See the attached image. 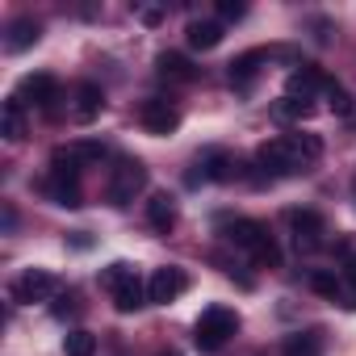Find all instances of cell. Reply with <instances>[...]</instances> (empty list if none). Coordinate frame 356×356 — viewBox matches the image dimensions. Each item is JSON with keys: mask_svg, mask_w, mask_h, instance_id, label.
<instances>
[{"mask_svg": "<svg viewBox=\"0 0 356 356\" xmlns=\"http://www.w3.org/2000/svg\"><path fill=\"white\" fill-rule=\"evenodd\" d=\"M101 105H105V92H101L97 84H80V88H76V101H72V118H76L80 126H88V122L101 118Z\"/></svg>", "mask_w": 356, "mask_h": 356, "instance_id": "ac0fdd59", "label": "cell"}, {"mask_svg": "<svg viewBox=\"0 0 356 356\" xmlns=\"http://www.w3.org/2000/svg\"><path fill=\"white\" fill-rule=\"evenodd\" d=\"M143 189H147V168H143V159L122 155V159H118V168L109 172V185H105L109 206H130Z\"/></svg>", "mask_w": 356, "mask_h": 356, "instance_id": "8992f818", "label": "cell"}, {"mask_svg": "<svg viewBox=\"0 0 356 356\" xmlns=\"http://www.w3.org/2000/svg\"><path fill=\"white\" fill-rule=\"evenodd\" d=\"M55 293H59V281H55V273H47V268H26V273L9 285V298H13L17 306L47 302V298H55Z\"/></svg>", "mask_w": 356, "mask_h": 356, "instance_id": "52a82bcc", "label": "cell"}, {"mask_svg": "<svg viewBox=\"0 0 356 356\" xmlns=\"http://www.w3.org/2000/svg\"><path fill=\"white\" fill-rule=\"evenodd\" d=\"M63 352L67 356H97V335L92 331H67L63 335Z\"/></svg>", "mask_w": 356, "mask_h": 356, "instance_id": "cb8c5ba5", "label": "cell"}, {"mask_svg": "<svg viewBox=\"0 0 356 356\" xmlns=\"http://www.w3.org/2000/svg\"><path fill=\"white\" fill-rule=\"evenodd\" d=\"M155 72H159L168 84H193V80H197V67H193L185 55H176V51H163V55L155 59Z\"/></svg>", "mask_w": 356, "mask_h": 356, "instance_id": "e0dca14e", "label": "cell"}, {"mask_svg": "<svg viewBox=\"0 0 356 356\" xmlns=\"http://www.w3.org/2000/svg\"><path fill=\"white\" fill-rule=\"evenodd\" d=\"M285 222H289V231H293V243L306 248V252H314V248L323 243V235H327V222H323L318 210H289Z\"/></svg>", "mask_w": 356, "mask_h": 356, "instance_id": "7c38bea8", "label": "cell"}, {"mask_svg": "<svg viewBox=\"0 0 356 356\" xmlns=\"http://www.w3.org/2000/svg\"><path fill=\"white\" fill-rule=\"evenodd\" d=\"M343 281H348V289H352V298H356V256L343 260Z\"/></svg>", "mask_w": 356, "mask_h": 356, "instance_id": "83f0119b", "label": "cell"}, {"mask_svg": "<svg viewBox=\"0 0 356 356\" xmlns=\"http://www.w3.org/2000/svg\"><path fill=\"white\" fill-rule=\"evenodd\" d=\"M189 289V273L185 268H176V264H168V268H155L151 277H147V302H155V306H168V302H176Z\"/></svg>", "mask_w": 356, "mask_h": 356, "instance_id": "ba28073f", "label": "cell"}, {"mask_svg": "<svg viewBox=\"0 0 356 356\" xmlns=\"http://www.w3.org/2000/svg\"><path fill=\"white\" fill-rule=\"evenodd\" d=\"M222 231H227V239L239 252H248V260L256 268H281V248H277V239H273V231L264 222H256V218H231V222H222Z\"/></svg>", "mask_w": 356, "mask_h": 356, "instance_id": "7a4b0ae2", "label": "cell"}, {"mask_svg": "<svg viewBox=\"0 0 356 356\" xmlns=\"http://www.w3.org/2000/svg\"><path fill=\"white\" fill-rule=\"evenodd\" d=\"M318 155H323V143L314 134H281V138H268V143L256 147V163L268 176H298Z\"/></svg>", "mask_w": 356, "mask_h": 356, "instance_id": "6da1fadb", "label": "cell"}, {"mask_svg": "<svg viewBox=\"0 0 356 356\" xmlns=\"http://www.w3.org/2000/svg\"><path fill=\"white\" fill-rule=\"evenodd\" d=\"M42 193L55 202V206H67V210H76V206H84V193H80V181H72V176H47L42 181Z\"/></svg>", "mask_w": 356, "mask_h": 356, "instance_id": "9a60e30c", "label": "cell"}, {"mask_svg": "<svg viewBox=\"0 0 356 356\" xmlns=\"http://www.w3.org/2000/svg\"><path fill=\"white\" fill-rule=\"evenodd\" d=\"M147 222L168 235V231L176 227V202H172L168 193H151V202H147Z\"/></svg>", "mask_w": 356, "mask_h": 356, "instance_id": "ffe728a7", "label": "cell"}, {"mask_svg": "<svg viewBox=\"0 0 356 356\" xmlns=\"http://www.w3.org/2000/svg\"><path fill=\"white\" fill-rule=\"evenodd\" d=\"M331 88H335V80L314 63H298L285 80V97H302V101H314L318 92H331Z\"/></svg>", "mask_w": 356, "mask_h": 356, "instance_id": "9c48e42d", "label": "cell"}, {"mask_svg": "<svg viewBox=\"0 0 356 356\" xmlns=\"http://www.w3.org/2000/svg\"><path fill=\"white\" fill-rule=\"evenodd\" d=\"M189 47L193 51H214L222 42V22H189Z\"/></svg>", "mask_w": 356, "mask_h": 356, "instance_id": "603a6c76", "label": "cell"}, {"mask_svg": "<svg viewBox=\"0 0 356 356\" xmlns=\"http://www.w3.org/2000/svg\"><path fill=\"white\" fill-rule=\"evenodd\" d=\"M243 13H248V5H235V0L218 5V22H243Z\"/></svg>", "mask_w": 356, "mask_h": 356, "instance_id": "4316f807", "label": "cell"}, {"mask_svg": "<svg viewBox=\"0 0 356 356\" xmlns=\"http://www.w3.org/2000/svg\"><path fill=\"white\" fill-rule=\"evenodd\" d=\"M306 285H310L318 298H327V302H343V306H348V298H343V277H335V273H327V268H314V273L306 277Z\"/></svg>", "mask_w": 356, "mask_h": 356, "instance_id": "7402d4cb", "label": "cell"}, {"mask_svg": "<svg viewBox=\"0 0 356 356\" xmlns=\"http://www.w3.org/2000/svg\"><path fill=\"white\" fill-rule=\"evenodd\" d=\"M101 285L109 289V298H113V306H118L122 314L147 306V285H143V277H138L130 264H109V268L101 273Z\"/></svg>", "mask_w": 356, "mask_h": 356, "instance_id": "277c9868", "label": "cell"}, {"mask_svg": "<svg viewBox=\"0 0 356 356\" xmlns=\"http://www.w3.org/2000/svg\"><path fill=\"white\" fill-rule=\"evenodd\" d=\"M327 101H331V109H335L339 118H348V113H352V97H348V92H343L339 84H335V88L327 92Z\"/></svg>", "mask_w": 356, "mask_h": 356, "instance_id": "484cf974", "label": "cell"}, {"mask_svg": "<svg viewBox=\"0 0 356 356\" xmlns=\"http://www.w3.org/2000/svg\"><path fill=\"white\" fill-rule=\"evenodd\" d=\"M138 122L147 134H176V126H181V109H176L168 97H151L138 105Z\"/></svg>", "mask_w": 356, "mask_h": 356, "instance_id": "30bf717a", "label": "cell"}, {"mask_svg": "<svg viewBox=\"0 0 356 356\" xmlns=\"http://www.w3.org/2000/svg\"><path fill=\"white\" fill-rule=\"evenodd\" d=\"M260 63H268V51H248V55H239V59H231L227 67V76H231V84L239 88V92H248L252 84H256V76H260Z\"/></svg>", "mask_w": 356, "mask_h": 356, "instance_id": "5bb4252c", "label": "cell"}, {"mask_svg": "<svg viewBox=\"0 0 356 356\" xmlns=\"http://www.w3.org/2000/svg\"><path fill=\"white\" fill-rule=\"evenodd\" d=\"M310 113H314V105L302 101V97H281L277 101V118H310Z\"/></svg>", "mask_w": 356, "mask_h": 356, "instance_id": "d4e9b609", "label": "cell"}, {"mask_svg": "<svg viewBox=\"0 0 356 356\" xmlns=\"http://www.w3.org/2000/svg\"><path fill=\"white\" fill-rule=\"evenodd\" d=\"M197 168H202V172L189 176L193 185H197V176H202V181H218V185H227V181H235V176H239V159H235L231 151H206V155L197 159Z\"/></svg>", "mask_w": 356, "mask_h": 356, "instance_id": "4fadbf2b", "label": "cell"}, {"mask_svg": "<svg viewBox=\"0 0 356 356\" xmlns=\"http://www.w3.org/2000/svg\"><path fill=\"white\" fill-rule=\"evenodd\" d=\"M235 331H239V314L231 306H206L202 318L193 323V343L197 352H218Z\"/></svg>", "mask_w": 356, "mask_h": 356, "instance_id": "3957f363", "label": "cell"}, {"mask_svg": "<svg viewBox=\"0 0 356 356\" xmlns=\"http://www.w3.org/2000/svg\"><path fill=\"white\" fill-rule=\"evenodd\" d=\"M26 109L30 105H38V109H55V101H59V80L51 76V72H34V76H26L22 84H17V92H13Z\"/></svg>", "mask_w": 356, "mask_h": 356, "instance_id": "8fae6325", "label": "cell"}, {"mask_svg": "<svg viewBox=\"0 0 356 356\" xmlns=\"http://www.w3.org/2000/svg\"><path fill=\"white\" fill-rule=\"evenodd\" d=\"M105 155H109L105 143H97V138H76V143L51 151V172H55V176H72V181H80V172L92 168V163H101Z\"/></svg>", "mask_w": 356, "mask_h": 356, "instance_id": "5b68a950", "label": "cell"}, {"mask_svg": "<svg viewBox=\"0 0 356 356\" xmlns=\"http://www.w3.org/2000/svg\"><path fill=\"white\" fill-rule=\"evenodd\" d=\"M281 356H323V331H293V335H285Z\"/></svg>", "mask_w": 356, "mask_h": 356, "instance_id": "44dd1931", "label": "cell"}, {"mask_svg": "<svg viewBox=\"0 0 356 356\" xmlns=\"http://www.w3.org/2000/svg\"><path fill=\"white\" fill-rule=\"evenodd\" d=\"M0 134H5L9 143H22L26 138V105L17 97H9L5 109H0Z\"/></svg>", "mask_w": 356, "mask_h": 356, "instance_id": "d6986e66", "label": "cell"}, {"mask_svg": "<svg viewBox=\"0 0 356 356\" xmlns=\"http://www.w3.org/2000/svg\"><path fill=\"white\" fill-rule=\"evenodd\" d=\"M38 38H42V26H38L34 17H13V22H9V30H5V51L22 55V51H30Z\"/></svg>", "mask_w": 356, "mask_h": 356, "instance_id": "2e32d148", "label": "cell"}]
</instances>
